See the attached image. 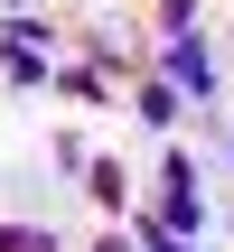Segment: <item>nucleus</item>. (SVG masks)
Segmentation results:
<instances>
[{
	"instance_id": "obj_1",
	"label": "nucleus",
	"mask_w": 234,
	"mask_h": 252,
	"mask_svg": "<svg viewBox=\"0 0 234 252\" xmlns=\"http://www.w3.org/2000/svg\"><path fill=\"white\" fill-rule=\"evenodd\" d=\"M169 84L197 94V103L216 94V56H206V37H178V47H169Z\"/></svg>"
},
{
	"instance_id": "obj_2",
	"label": "nucleus",
	"mask_w": 234,
	"mask_h": 252,
	"mask_svg": "<svg viewBox=\"0 0 234 252\" xmlns=\"http://www.w3.org/2000/svg\"><path fill=\"white\" fill-rule=\"evenodd\" d=\"M159 224H169V234H197V224H206V206H197V187H169V215H159Z\"/></svg>"
},
{
	"instance_id": "obj_3",
	"label": "nucleus",
	"mask_w": 234,
	"mask_h": 252,
	"mask_svg": "<svg viewBox=\"0 0 234 252\" xmlns=\"http://www.w3.org/2000/svg\"><path fill=\"white\" fill-rule=\"evenodd\" d=\"M159 19H169V37H188V19H197V0H159Z\"/></svg>"
},
{
	"instance_id": "obj_4",
	"label": "nucleus",
	"mask_w": 234,
	"mask_h": 252,
	"mask_svg": "<svg viewBox=\"0 0 234 252\" xmlns=\"http://www.w3.org/2000/svg\"><path fill=\"white\" fill-rule=\"evenodd\" d=\"M94 252H122V234H113V243H94Z\"/></svg>"
}]
</instances>
